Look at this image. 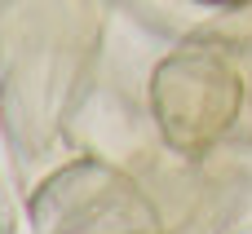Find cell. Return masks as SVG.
I'll return each instance as SVG.
<instances>
[{
  "instance_id": "2",
  "label": "cell",
  "mask_w": 252,
  "mask_h": 234,
  "mask_svg": "<svg viewBox=\"0 0 252 234\" xmlns=\"http://www.w3.org/2000/svg\"><path fill=\"white\" fill-rule=\"evenodd\" d=\"M204 4H244V0H204Z\"/></svg>"
},
{
  "instance_id": "1",
  "label": "cell",
  "mask_w": 252,
  "mask_h": 234,
  "mask_svg": "<svg viewBox=\"0 0 252 234\" xmlns=\"http://www.w3.org/2000/svg\"><path fill=\"white\" fill-rule=\"evenodd\" d=\"M155 106H159L164 133L177 146L195 150V146H208L217 133H226V124L239 106V84L221 58L190 49L159 71Z\"/></svg>"
}]
</instances>
